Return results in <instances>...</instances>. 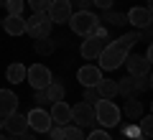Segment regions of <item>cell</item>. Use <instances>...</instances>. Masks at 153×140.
Instances as JSON below:
<instances>
[{"label":"cell","mask_w":153,"mask_h":140,"mask_svg":"<svg viewBox=\"0 0 153 140\" xmlns=\"http://www.w3.org/2000/svg\"><path fill=\"white\" fill-rule=\"evenodd\" d=\"M130 54L128 49H123L117 41H107L105 43V49H102V54L97 56V61H100V69L102 71H112V69H117V66H123L125 64V56Z\"/></svg>","instance_id":"1"},{"label":"cell","mask_w":153,"mask_h":140,"mask_svg":"<svg viewBox=\"0 0 153 140\" xmlns=\"http://www.w3.org/2000/svg\"><path fill=\"white\" fill-rule=\"evenodd\" d=\"M92 107H94V122H100L102 127H117L120 125L123 112L112 99H97Z\"/></svg>","instance_id":"2"},{"label":"cell","mask_w":153,"mask_h":140,"mask_svg":"<svg viewBox=\"0 0 153 140\" xmlns=\"http://www.w3.org/2000/svg\"><path fill=\"white\" fill-rule=\"evenodd\" d=\"M51 28H54V23L49 21V13H46V10H33V16L26 18V33L33 38V41H38V38H49L51 36Z\"/></svg>","instance_id":"3"},{"label":"cell","mask_w":153,"mask_h":140,"mask_svg":"<svg viewBox=\"0 0 153 140\" xmlns=\"http://www.w3.org/2000/svg\"><path fill=\"white\" fill-rule=\"evenodd\" d=\"M66 23H69V28L76 36H89V33L100 26V18L94 16L92 10H76V13H71V18Z\"/></svg>","instance_id":"4"},{"label":"cell","mask_w":153,"mask_h":140,"mask_svg":"<svg viewBox=\"0 0 153 140\" xmlns=\"http://www.w3.org/2000/svg\"><path fill=\"white\" fill-rule=\"evenodd\" d=\"M26 81L33 87V89H46L49 87V81H54V76H51V69L44 64H33L26 69Z\"/></svg>","instance_id":"5"},{"label":"cell","mask_w":153,"mask_h":140,"mask_svg":"<svg viewBox=\"0 0 153 140\" xmlns=\"http://www.w3.org/2000/svg\"><path fill=\"white\" fill-rule=\"evenodd\" d=\"M46 13H49V21L59 26V23H66L71 18L74 8H71V0H51L49 8H46Z\"/></svg>","instance_id":"6"},{"label":"cell","mask_w":153,"mask_h":140,"mask_svg":"<svg viewBox=\"0 0 153 140\" xmlns=\"http://www.w3.org/2000/svg\"><path fill=\"white\" fill-rule=\"evenodd\" d=\"M71 122L76 127H87V125H94V107L87 102H79L76 107H71Z\"/></svg>","instance_id":"7"},{"label":"cell","mask_w":153,"mask_h":140,"mask_svg":"<svg viewBox=\"0 0 153 140\" xmlns=\"http://www.w3.org/2000/svg\"><path fill=\"white\" fill-rule=\"evenodd\" d=\"M26 120H28V127L36 130V133H46V130L54 125V122H51V117H49V112L41 110V107H33L31 112L26 115Z\"/></svg>","instance_id":"8"},{"label":"cell","mask_w":153,"mask_h":140,"mask_svg":"<svg viewBox=\"0 0 153 140\" xmlns=\"http://www.w3.org/2000/svg\"><path fill=\"white\" fill-rule=\"evenodd\" d=\"M100 79H102V69L94 64H84L79 66V71H76V81L82 87H97Z\"/></svg>","instance_id":"9"},{"label":"cell","mask_w":153,"mask_h":140,"mask_svg":"<svg viewBox=\"0 0 153 140\" xmlns=\"http://www.w3.org/2000/svg\"><path fill=\"white\" fill-rule=\"evenodd\" d=\"M3 127L10 135H23V133H28V120H26V115H21L16 110V112H10V115L3 117Z\"/></svg>","instance_id":"10"},{"label":"cell","mask_w":153,"mask_h":140,"mask_svg":"<svg viewBox=\"0 0 153 140\" xmlns=\"http://www.w3.org/2000/svg\"><path fill=\"white\" fill-rule=\"evenodd\" d=\"M125 18H128V23L130 26H135V31H140V28H146V26H151V5H146V8H130V10L125 13Z\"/></svg>","instance_id":"11"},{"label":"cell","mask_w":153,"mask_h":140,"mask_svg":"<svg viewBox=\"0 0 153 140\" xmlns=\"http://www.w3.org/2000/svg\"><path fill=\"white\" fill-rule=\"evenodd\" d=\"M49 117H51V122H56V125H69L71 122V107L61 99V102H51V112H49Z\"/></svg>","instance_id":"12"},{"label":"cell","mask_w":153,"mask_h":140,"mask_svg":"<svg viewBox=\"0 0 153 140\" xmlns=\"http://www.w3.org/2000/svg\"><path fill=\"white\" fill-rule=\"evenodd\" d=\"M125 66L130 71V76H140V74H148L151 71V61L146 56H138V54H128L125 56Z\"/></svg>","instance_id":"13"},{"label":"cell","mask_w":153,"mask_h":140,"mask_svg":"<svg viewBox=\"0 0 153 140\" xmlns=\"http://www.w3.org/2000/svg\"><path fill=\"white\" fill-rule=\"evenodd\" d=\"M105 43H107V38H100V36H87V41L82 43V56L84 59H97L100 54H102Z\"/></svg>","instance_id":"14"},{"label":"cell","mask_w":153,"mask_h":140,"mask_svg":"<svg viewBox=\"0 0 153 140\" xmlns=\"http://www.w3.org/2000/svg\"><path fill=\"white\" fill-rule=\"evenodd\" d=\"M16 110H18V97H16V92L0 89V117H5V115L16 112Z\"/></svg>","instance_id":"15"},{"label":"cell","mask_w":153,"mask_h":140,"mask_svg":"<svg viewBox=\"0 0 153 140\" xmlns=\"http://www.w3.org/2000/svg\"><path fill=\"white\" fill-rule=\"evenodd\" d=\"M3 28L10 36H21V33H26V18L23 16H5L3 18Z\"/></svg>","instance_id":"16"},{"label":"cell","mask_w":153,"mask_h":140,"mask_svg":"<svg viewBox=\"0 0 153 140\" xmlns=\"http://www.w3.org/2000/svg\"><path fill=\"white\" fill-rule=\"evenodd\" d=\"M94 89H97L100 99H112L115 94H117V81H115V79H105V76H102Z\"/></svg>","instance_id":"17"},{"label":"cell","mask_w":153,"mask_h":140,"mask_svg":"<svg viewBox=\"0 0 153 140\" xmlns=\"http://www.w3.org/2000/svg\"><path fill=\"white\" fill-rule=\"evenodd\" d=\"M5 79L10 81V84H21V81H26V66L23 64H10L8 66V71H5Z\"/></svg>","instance_id":"18"},{"label":"cell","mask_w":153,"mask_h":140,"mask_svg":"<svg viewBox=\"0 0 153 140\" xmlns=\"http://www.w3.org/2000/svg\"><path fill=\"white\" fill-rule=\"evenodd\" d=\"M125 99H128V102H125V110H123V112H125L130 120L143 117V102H138L135 94H133V97H125Z\"/></svg>","instance_id":"19"},{"label":"cell","mask_w":153,"mask_h":140,"mask_svg":"<svg viewBox=\"0 0 153 140\" xmlns=\"http://www.w3.org/2000/svg\"><path fill=\"white\" fill-rule=\"evenodd\" d=\"M44 92H46V97H49V102H61L64 94H66V89H64L61 81H49V87H46Z\"/></svg>","instance_id":"20"},{"label":"cell","mask_w":153,"mask_h":140,"mask_svg":"<svg viewBox=\"0 0 153 140\" xmlns=\"http://www.w3.org/2000/svg\"><path fill=\"white\" fill-rule=\"evenodd\" d=\"M135 76H123V79H117V94H123V97H133L135 94Z\"/></svg>","instance_id":"21"},{"label":"cell","mask_w":153,"mask_h":140,"mask_svg":"<svg viewBox=\"0 0 153 140\" xmlns=\"http://www.w3.org/2000/svg\"><path fill=\"white\" fill-rule=\"evenodd\" d=\"M33 49H36V54L49 56V54H54L56 41H51V38H38V41H33Z\"/></svg>","instance_id":"22"},{"label":"cell","mask_w":153,"mask_h":140,"mask_svg":"<svg viewBox=\"0 0 153 140\" xmlns=\"http://www.w3.org/2000/svg\"><path fill=\"white\" fill-rule=\"evenodd\" d=\"M102 21H107L110 26H125V23H128V18H125V13H115L112 8H110V10H105Z\"/></svg>","instance_id":"23"},{"label":"cell","mask_w":153,"mask_h":140,"mask_svg":"<svg viewBox=\"0 0 153 140\" xmlns=\"http://www.w3.org/2000/svg\"><path fill=\"white\" fill-rule=\"evenodd\" d=\"M135 41H140V33L138 31H128V33H123V36L117 38V43H120L123 49H128V51L135 46Z\"/></svg>","instance_id":"24"},{"label":"cell","mask_w":153,"mask_h":140,"mask_svg":"<svg viewBox=\"0 0 153 140\" xmlns=\"http://www.w3.org/2000/svg\"><path fill=\"white\" fill-rule=\"evenodd\" d=\"M64 140H84L82 127H76V125H64Z\"/></svg>","instance_id":"25"},{"label":"cell","mask_w":153,"mask_h":140,"mask_svg":"<svg viewBox=\"0 0 153 140\" xmlns=\"http://www.w3.org/2000/svg\"><path fill=\"white\" fill-rule=\"evenodd\" d=\"M138 130H140L143 138H151V135H153V117H151V115L140 117V125H138Z\"/></svg>","instance_id":"26"},{"label":"cell","mask_w":153,"mask_h":140,"mask_svg":"<svg viewBox=\"0 0 153 140\" xmlns=\"http://www.w3.org/2000/svg\"><path fill=\"white\" fill-rule=\"evenodd\" d=\"M23 5H26V0H8V3H5L8 16H21V13H23Z\"/></svg>","instance_id":"27"},{"label":"cell","mask_w":153,"mask_h":140,"mask_svg":"<svg viewBox=\"0 0 153 140\" xmlns=\"http://www.w3.org/2000/svg\"><path fill=\"white\" fill-rule=\"evenodd\" d=\"M153 87V81H151V71L148 74H140V76H135V89H143V92H148Z\"/></svg>","instance_id":"28"},{"label":"cell","mask_w":153,"mask_h":140,"mask_svg":"<svg viewBox=\"0 0 153 140\" xmlns=\"http://www.w3.org/2000/svg\"><path fill=\"white\" fill-rule=\"evenodd\" d=\"M97 99H100L97 89H94V87H84V102H87V104H94Z\"/></svg>","instance_id":"29"},{"label":"cell","mask_w":153,"mask_h":140,"mask_svg":"<svg viewBox=\"0 0 153 140\" xmlns=\"http://www.w3.org/2000/svg\"><path fill=\"white\" fill-rule=\"evenodd\" d=\"M46 133L51 135V140H64V127H61V125H51Z\"/></svg>","instance_id":"30"},{"label":"cell","mask_w":153,"mask_h":140,"mask_svg":"<svg viewBox=\"0 0 153 140\" xmlns=\"http://www.w3.org/2000/svg\"><path fill=\"white\" fill-rule=\"evenodd\" d=\"M26 3L31 5V10H46L51 0H26Z\"/></svg>","instance_id":"31"},{"label":"cell","mask_w":153,"mask_h":140,"mask_svg":"<svg viewBox=\"0 0 153 140\" xmlns=\"http://www.w3.org/2000/svg\"><path fill=\"white\" fill-rule=\"evenodd\" d=\"M123 135H125L128 140H133V138L140 135V130H138V125H128V127H123Z\"/></svg>","instance_id":"32"},{"label":"cell","mask_w":153,"mask_h":140,"mask_svg":"<svg viewBox=\"0 0 153 140\" xmlns=\"http://www.w3.org/2000/svg\"><path fill=\"white\" fill-rule=\"evenodd\" d=\"M87 140H112V138H110L105 130H94V133H89V138H87Z\"/></svg>","instance_id":"33"},{"label":"cell","mask_w":153,"mask_h":140,"mask_svg":"<svg viewBox=\"0 0 153 140\" xmlns=\"http://www.w3.org/2000/svg\"><path fill=\"white\" fill-rule=\"evenodd\" d=\"M112 3H115V0H92V5H97L100 10H110Z\"/></svg>","instance_id":"34"},{"label":"cell","mask_w":153,"mask_h":140,"mask_svg":"<svg viewBox=\"0 0 153 140\" xmlns=\"http://www.w3.org/2000/svg\"><path fill=\"white\" fill-rule=\"evenodd\" d=\"M33 99H36L38 104H44V102H49V97H46V92H44V89H33Z\"/></svg>","instance_id":"35"},{"label":"cell","mask_w":153,"mask_h":140,"mask_svg":"<svg viewBox=\"0 0 153 140\" xmlns=\"http://www.w3.org/2000/svg\"><path fill=\"white\" fill-rule=\"evenodd\" d=\"M76 10H92V0H76Z\"/></svg>","instance_id":"36"},{"label":"cell","mask_w":153,"mask_h":140,"mask_svg":"<svg viewBox=\"0 0 153 140\" xmlns=\"http://www.w3.org/2000/svg\"><path fill=\"white\" fill-rule=\"evenodd\" d=\"M13 140H36V135H28V133H23V135H13Z\"/></svg>","instance_id":"37"},{"label":"cell","mask_w":153,"mask_h":140,"mask_svg":"<svg viewBox=\"0 0 153 140\" xmlns=\"http://www.w3.org/2000/svg\"><path fill=\"white\" fill-rule=\"evenodd\" d=\"M133 140H151V138H143V135H138V138H133Z\"/></svg>","instance_id":"38"},{"label":"cell","mask_w":153,"mask_h":140,"mask_svg":"<svg viewBox=\"0 0 153 140\" xmlns=\"http://www.w3.org/2000/svg\"><path fill=\"white\" fill-rule=\"evenodd\" d=\"M5 3H8V0H0V5H5Z\"/></svg>","instance_id":"39"},{"label":"cell","mask_w":153,"mask_h":140,"mask_svg":"<svg viewBox=\"0 0 153 140\" xmlns=\"http://www.w3.org/2000/svg\"><path fill=\"white\" fill-rule=\"evenodd\" d=\"M0 130H3V117H0Z\"/></svg>","instance_id":"40"},{"label":"cell","mask_w":153,"mask_h":140,"mask_svg":"<svg viewBox=\"0 0 153 140\" xmlns=\"http://www.w3.org/2000/svg\"><path fill=\"white\" fill-rule=\"evenodd\" d=\"M0 140H8V138H3V135H0Z\"/></svg>","instance_id":"41"}]
</instances>
